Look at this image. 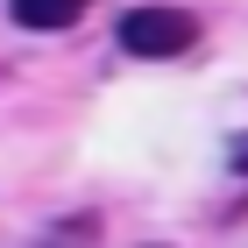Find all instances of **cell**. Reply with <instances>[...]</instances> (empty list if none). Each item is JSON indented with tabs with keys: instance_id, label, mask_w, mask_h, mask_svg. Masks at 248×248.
<instances>
[{
	"instance_id": "7a4b0ae2",
	"label": "cell",
	"mask_w": 248,
	"mask_h": 248,
	"mask_svg": "<svg viewBox=\"0 0 248 248\" xmlns=\"http://www.w3.org/2000/svg\"><path fill=\"white\" fill-rule=\"evenodd\" d=\"M85 7L93 0H7V15L21 29H71V21H85Z\"/></svg>"
},
{
	"instance_id": "6da1fadb",
	"label": "cell",
	"mask_w": 248,
	"mask_h": 248,
	"mask_svg": "<svg viewBox=\"0 0 248 248\" xmlns=\"http://www.w3.org/2000/svg\"><path fill=\"white\" fill-rule=\"evenodd\" d=\"M121 50L142 64H170V57H191L199 50V21L185 7H128L121 15Z\"/></svg>"
},
{
	"instance_id": "3957f363",
	"label": "cell",
	"mask_w": 248,
	"mask_h": 248,
	"mask_svg": "<svg viewBox=\"0 0 248 248\" xmlns=\"http://www.w3.org/2000/svg\"><path fill=\"white\" fill-rule=\"evenodd\" d=\"M227 156H234V170L248 177V135H234V142H227Z\"/></svg>"
}]
</instances>
